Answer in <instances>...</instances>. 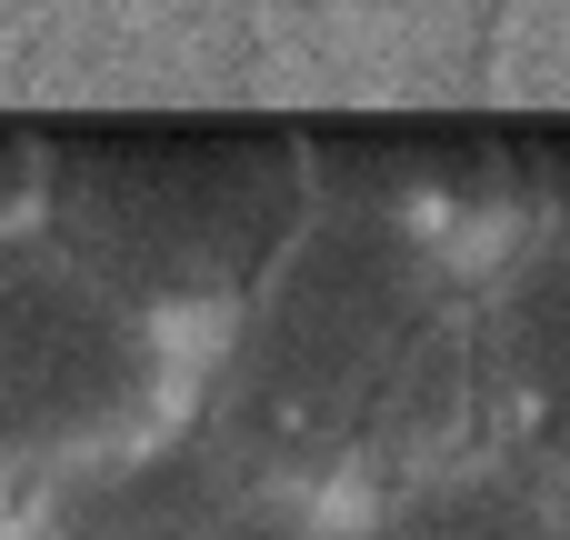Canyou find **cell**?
I'll list each match as a JSON object with an SVG mask.
<instances>
[{
	"mask_svg": "<svg viewBox=\"0 0 570 540\" xmlns=\"http://www.w3.org/2000/svg\"><path fill=\"white\" fill-rule=\"evenodd\" d=\"M240 521V471L220 441H170V451H100L80 471H50L40 540H210Z\"/></svg>",
	"mask_w": 570,
	"mask_h": 540,
	"instance_id": "cell-4",
	"label": "cell"
},
{
	"mask_svg": "<svg viewBox=\"0 0 570 540\" xmlns=\"http://www.w3.org/2000/svg\"><path fill=\"white\" fill-rule=\"evenodd\" d=\"M491 401L531 461V481H570V251H531L491 311Z\"/></svg>",
	"mask_w": 570,
	"mask_h": 540,
	"instance_id": "cell-5",
	"label": "cell"
},
{
	"mask_svg": "<svg viewBox=\"0 0 570 540\" xmlns=\"http://www.w3.org/2000/svg\"><path fill=\"white\" fill-rule=\"evenodd\" d=\"M381 540H570L551 491L511 461H441L411 471L381 511Z\"/></svg>",
	"mask_w": 570,
	"mask_h": 540,
	"instance_id": "cell-6",
	"label": "cell"
},
{
	"mask_svg": "<svg viewBox=\"0 0 570 540\" xmlns=\"http://www.w3.org/2000/svg\"><path fill=\"white\" fill-rule=\"evenodd\" d=\"M40 240L120 291L130 311H180L250 291L301 230V160L250 120H50L30 130Z\"/></svg>",
	"mask_w": 570,
	"mask_h": 540,
	"instance_id": "cell-1",
	"label": "cell"
},
{
	"mask_svg": "<svg viewBox=\"0 0 570 540\" xmlns=\"http://www.w3.org/2000/svg\"><path fill=\"white\" fill-rule=\"evenodd\" d=\"M431 341V251L411 220L341 210L291 230V251L250 281L240 351L220 371V461H321L401 401Z\"/></svg>",
	"mask_w": 570,
	"mask_h": 540,
	"instance_id": "cell-2",
	"label": "cell"
},
{
	"mask_svg": "<svg viewBox=\"0 0 570 540\" xmlns=\"http://www.w3.org/2000/svg\"><path fill=\"white\" fill-rule=\"evenodd\" d=\"M160 381V331L50 240H0V461L80 471L120 451Z\"/></svg>",
	"mask_w": 570,
	"mask_h": 540,
	"instance_id": "cell-3",
	"label": "cell"
},
{
	"mask_svg": "<svg viewBox=\"0 0 570 540\" xmlns=\"http://www.w3.org/2000/svg\"><path fill=\"white\" fill-rule=\"evenodd\" d=\"M30 150H40V140H30L20 120H0V240H10V220L30 210Z\"/></svg>",
	"mask_w": 570,
	"mask_h": 540,
	"instance_id": "cell-7",
	"label": "cell"
}]
</instances>
